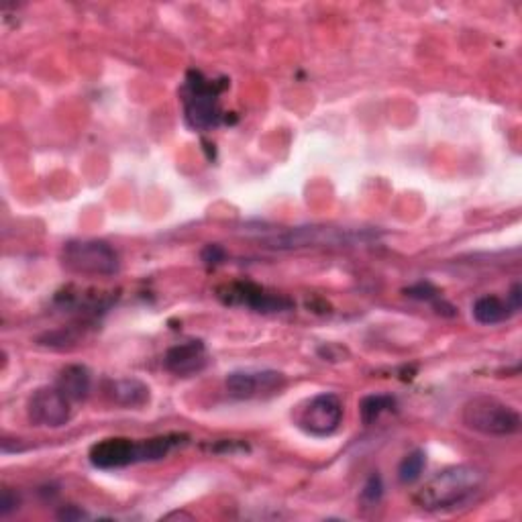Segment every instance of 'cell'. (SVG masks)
Segmentation results:
<instances>
[{
    "label": "cell",
    "mask_w": 522,
    "mask_h": 522,
    "mask_svg": "<svg viewBox=\"0 0 522 522\" xmlns=\"http://www.w3.org/2000/svg\"><path fill=\"white\" fill-rule=\"evenodd\" d=\"M486 484V474L476 465H451L435 474L414 494L416 506L429 512L455 510L472 500Z\"/></svg>",
    "instance_id": "1"
},
{
    "label": "cell",
    "mask_w": 522,
    "mask_h": 522,
    "mask_svg": "<svg viewBox=\"0 0 522 522\" xmlns=\"http://www.w3.org/2000/svg\"><path fill=\"white\" fill-rule=\"evenodd\" d=\"M255 237L270 249L292 251L306 247H351L374 241L378 235L368 229L343 227H288V229H255Z\"/></svg>",
    "instance_id": "2"
},
{
    "label": "cell",
    "mask_w": 522,
    "mask_h": 522,
    "mask_svg": "<svg viewBox=\"0 0 522 522\" xmlns=\"http://www.w3.org/2000/svg\"><path fill=\"white\" fill-rule=\"evenodd\" d=\"M463 423L467 429L488 437L516 435L522 425L520 414L512 406L492 396H478L469 400L463 406Z\"/></svg>",
    "instance_id": "3"
},
{
    "label": "cell",
    "mask_w": 522,
    "mask_h": 522,
    "mask_svg": "<svg viewBox=\"0 0 522 522\" xmlns=\"http://www.w3.org/2000/svg\"><path fill=\"white\" fill-rule=\"evenodd\" d=\"M64 266L82 276H115L121 268V257L113 245L100 239L68 241L62 251Z\"/></svg>",
    "instance_id": "4"
},
{
    "label": "cell",
    "mask_w": 522,
    "mask_h": 522,
    "mask_svg": "<svg viewBox=\"0 0 522 522\" xmlns=\"http://www.w3.org/2000/svg\"><path fill=\"white\" fill-rule=\"evenodd\" d=\"M186 90L188 94L184 98V113L188 125L198 131L217 129L223 121L217 84L204 80L198 72H190Z\"/></svg>",
    "instance_id": "5"
},
{
    "label": "cell",
    "mask_w": 522,
    "mask_h": 522,
    "mask_svg": "<svg viewBox=\"0 0 522 522\" xmlns=\"http://www.w3.org/2000/svg\"><path fill=\"white\" fill-rule=\"evenodd\" d=\"M343 402L337 394L323 392L298 406L296 427L310 437H331L343 423Z\"/></svg>",
    "instance_id": "6"
},
{
    "label": "cell",
    "mask_w": 522,
    "mask_h": 522,
    "mask_svg": "<svg viewBox=\"0 0 522 522\" xmlns=\"http://www.w3.org/2000/svg\"><path fill=\"white\" fill-rule=\"evenodd\" d=\"M27 416L35 427L60 429L72 419V400L58 386H43L31 394Z\"/></svg>",
    "instance_id": "7"
},
{
    "label": "cell",
    "mask_w": 522,
    "mask_h": 522,
    "mask_svg": "<svg viewBox=\"0 0 522 522\" xmlns=\"http://www.w3.org/2000/svg\"><path fill=\"white\" fill-rule=\"evenodd\" d=\"M286 386V376L276 370H239L231 372L225 380L229 396L237 400L270 398L280 394Z\"/></svg>",
    "instance_id": "8"
},
{
    "label": "cell",
    "mask_w": 522,
    "mask_h": 522,
    "mask_svg": "<svg viewBox=\"0 0 522 522\" xmlns=\"http://www.w3.org/2000/svg\"><path fill=\"white\" fill-rule=\"evenodd\" d=\"M88 457L96 469H121L141 463V441H131L125 437L104 439L92 445Z\"/></svg>",
    "instance_id": "9"
},
{
    "label": "cell",
    "mask_w": 522,
    "mask_h": 522,
    "mask_svg": "<svg viewBox=\"0 0 522 522\" xmlns=\"http://www.w3.org/2000/svg\"><path fill=\"white\" fill-rule=\"evenodd\" d=\"M164 365L174 376H196L208 365V351L202 341H186L168 349Z\"/></svg>",
    "instance_id": "10"
},
{
    "label": "cell",
    "mask_w": 522,
    "mask_h": 522,
    "mask_svg": "<svg viewBox=\"0 0 522 522\" xmlns=\"http://www.w3.org/2000/svg\"><path fill=\"white\" fill-rule=\"evenodd\" d=\"M227 294V302L245 304L255 312H264V315H268V312H284L294 306L288 298L268 294L266 290H261L253 284H233L227 288Z\"/></svg>",
    "instance_id": "11"
},
{
    "label": "cell",
    "mask_w": 522,
    "mask_h": 522,
    "mask_svg": "<svg viewBox=\"0 0 522 522\" xmlns=\"http://www.w3.org/2000/svg\"><path fill=\"white\" fill-rule=\"evenodd\" d=\"M107 396L125 408H141L149 402V386L135 378L107 382Z\"/></svg>",
    "instance_id": "12"
},
{
    "label": "cell",
    "mask_w": 522,
    "mask_h": 522,
    "mask_svg": "<svg viewBox=\"0 0 522 522\" xmlns=\"http://www.w3.org/2000/svg\"><path fill=\"white\" fill-rule=\"evenodd\" d=\"M72 402H80L88 398L90 388H92V376L88 368L84 365H68L66 370H62L58 384H56Z\"/></svg>",
    "instance_id": "13"
},
{
    "label": "cell",
    "mask_w": 522,
    "mask_h": 522,
    "mask_svg": "<svg viewBox=\"0 0 522 522\" xmlns=\"http://www.w3.org/2000/svg\"><path fill=\"white\" fill-rule=\"evenodd\" d=\"M472 315L480 325H498L516 315V312L508 304V300H500L498 296H482L474 302Z\"/></svg>",
    "instance_id": "14"
},
{
    "label": "cell",
    "mask_w": 522,
    "mask_h": 522,
    "mask_svg": "<svg viewBox=\"0 0 522 522\" xmlns=\"http://www.w3.org/2000/svg\"><path fill=\"white\" fill-rule=\"evenodd\" d=\"M396 408V398L390 394H370L359 402V416L363 425H374L380 416Z\"/></svg>",
    "instance_id": "15"
},
{
    "label": "cell",
    "mask_w": 522,
    "mask_h": 522,
    "mask_svg": "<svg viewBox=\"0 0 522 522\" xmlns=\"http://www.w3.org/2000/svg\"><path fill=\"white\" fill-rule=\"evenodd\" d=\"M425 465H427V455L423 449H416V451L408 453L398 465V480L404 486L414 484L416 480H421V476L425 472Z\"/></svg>",
    "instance_id": "16"
},
{
    "label": "cell",
    "mask_w": 522,
    "mask_h": 522,
    "mask_svg": "<svg viewBox=\"0 0 522 522\" xmlns=\"http://www.w3.org/2000/svg\"><path fill=\"white\" fill-rule=\"evenodd\" d=\"M404 292H406V296H408V298H414V300H423V302H431V304L437 308V312H441V308H443V306H445V308H449V310H455L451 304H447V302H443V300H441V294H439V290H437L433 284H429V282L414 284V286L406 288Z\"/></svg>",
    "instance_id": "17"
},
{
    "label": "cell",
    "mask_w": 522,
    "mask_h": 522,
    "mask_svg": "<svg viewBox=\"0 0 522 522\" xmlns=\"http://www.w3.org/2000/svg\"><path fill=\"white\" fill-rule=\"evenodd\" d=\"M382 496H384V480L380 474H372L361 490V500L368 504H378Z\"/></svg>",
    "instance_id": "18"
},
{
    "label": "cell",
    "mask_w": 522,
    "mask_h": 522,
    "mask_svg": "<svg viewBox=\"0 0 522 522\" xmlns=\"http://www.w3.org/2000/svg\"><path fill=\"white\" fill-rule=\"evenodd\" d=\"M225 249L221 247V245H206L204 249H202V253H200V257H202V261L204 264H208V266H219L221 261L225 259Z\"/></svg>",
    "instance_id": "19"
},
{
    "label": "cell",
    "mask_w": 522,
    "mask_h": 522,
    "mask_svg": "<svg viewBox=\"0 0 522 522\" xmlns=\"http://www.w3.org/2000/svg\"><path fill=\"white\" fill-rule=\"evenodd\" d=\"M17 508H19V496H17L13 490L5 488V490H3V496H0V514L9 516V514L15 512Z\"/></svg>",
    "instance_id": "20"
},
{
    "label": "cell",
    "mask_w": 522,
    "mask_h": 522,
    "mask_svg": "<svg viewBox=\"0 0 522 522\" xmlns=\"http://www.w3.org/2000/svg\"><path fill=\"white\" fill-rule=\"evenodd\" d=\"M86 514L82 512V510H78L76 506H68V508H62L60 512H58V518L60 520H80V518H84Z\"/></svg>",
    "instance_id": "21"
}]
</instances>
